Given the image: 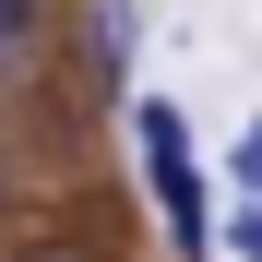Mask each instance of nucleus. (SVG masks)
I'll return each mask as SVG.
<instances>
[{
    "mask_svg": "<svg viewBox=\"0 0 262 262\" xmlns=\"http://www.w3.org/2000/svg\"><path fill=\"white\" fill-rule=\"evenodd\" d=\"M227 167H238V203H262V119L238 131V155H227Z\"/></svg>",
    "mask_w": 262,
    "mask_h": 262,
    "instance_id": "nucleus-5",
    "label": "nucleus"
},
{
    "mask_svg": "<svg viewBox=\"0 0 262 262\" xmlns=\"http://www.w3.org/2000/svg\"><path fill=\"white\" fill-rule=\"evenodd\" d=\"M48 60H60V12L48 0H0V96L48 83Z\"/></svg>",
    "mask_w": 262,
    "mask_h": 262,
    "instance_id": "nucleus-2",
    "label": "nucleus"
},
{
    "mask_svg": "<svg viewBox=\"0 0 262 262\" xmlns=\"http://www.w3.org/2000/svg\"><path fill=\"white\" fill-rule=\"evenodd\" d=\"M131 48H143V12H131V0H96V12H83V36H72V60H83V83H96V96H119Z\"/></svg>",
    "mask_w": 262,
    "mask_h": 262,
    "instance_id": "nucleus-3",
    "label": "nucleus"
},
{
    "mask_svg": "<svg viewBox=\"0 0 262 262\" xmlns=\"http://www.w3.org/2000/svg\"><path fill=\"white\" fill-rule=\"evenodd\" d=\"M214 238H238V262H262V203H238V214H227Z\"/></svg>",
    "mask_w": 262,
    "mask_h": 262,
    "instance_id": "nucleus-6",
    "label": "nucleus"
},
{
    "mask_svg": "<svg viewBox=\"0 0 262 262\" xmlns=\"http://www.w3.org/2000/svg\"><path fill=\"white\" fill-rule=\"evenodd\" d=\"M0 262H107V238H83V227H24Z\"/></svg>",
    "mask_w": 262,
    "mask_h": 262,
    "instance_id": "nucleus-4",
    "label": "nucleus"
},
{
    "mask_svg": "<svg viewBox=\"0 0 262 262\" xmlns=\"http://www.w3.org/2000/svg\"><path fill=\"white\" fill-rule=\"evenodd\" d=\"M131 143H143V191H155L167 250L203 262V250H214V203H203V167H191V119L167 107V96H143V107H131Z\"/></svg>",
    "mask_w": 262,
    "mask_h": 262,
    "instance_id": "nucleus-1",
    "label": "nucleus"
}]
</instances>
